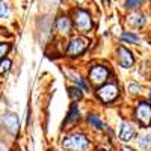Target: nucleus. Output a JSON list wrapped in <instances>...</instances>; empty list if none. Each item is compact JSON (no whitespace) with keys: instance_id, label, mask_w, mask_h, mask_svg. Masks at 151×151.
I'll return each mask as SVG.
<instances>
[{"instance_id":"nucleus-1","label":"nucleus","mask_w":151,"mask_h":151,"mask_svg":"<svg viewBox=\"0 0 151 151\" xmlns=\"http://www.w3.org/2000/svg\"><path fill=\"white\" fill-rule=\"evenodd\" d=\"M62 147L67 151H89L91 142L83 133H70L64 137Z\"/></svg>"},{"instance_id":"nucleus-2","label":"nucleus","mask_w":151,"mask_h":151,"mask_svg":"<svg viewBox=\"0 0 151 151\" xmlns=\"http://www.w3.org/2000/svg\"><path fill=\"white\" fill-rule=\"evenodd\" d=\"M73 23H74V27L77 29L82 33H88L91 32L92 29V20L91 15L88 14L86 11L83 9H76L73 12Z\"/></svg>"},{"instance_id":"nucleus-3","label":"nucleus","mask_w":151,"mask_h":151,"mask_svg":"<svg viewBox=\"0 0 151 151\" xmlns=\"http://www.w3.org/2000/svg\"><path fill=\"white\" fill-rule=\"evenodd\" d=\"M119 95V88L116 83H104L98 88L97 97L101 103H112Z\"/></svg>"},{"instance_id":"nucleus-4","label":"nucleus","mask_w":151,"mask_h":151,"mask_svg":"<svg viewBox=\"0 0 151 151\" xmlns=\"http://www.w3.org/2000/svg\"><path fill=\"white\" fill-rule=\"evenodd\" d=\"M134 118L142 127H150L151 125V104H148L147 101L137 103V106L134 107Z\"/></svg>"},{"instance_id":"nucleus-5","label":"nucleus","mask_w":151,"mask_h":151,"mask_svg":"<svg viewBox=\"0 0 151 151\" xmlns=\"http://www.w3.org/2000/svg\"><path fill=\"white\" fill-rule=\"evenodd\" d=\"M109 74H110V71L104 65H95L89 70V80H91L92 85L101 86L109 79Z\"/></svg>"},{"instance_id":"nucleus-6","label":"nucleus","mask_w":151,"mask_h":151,"mask_svg":"<svg viewBox=\"0 0 151 151\" xmlns=\"http://www.w3.org/2000/svg\"><path fill=\"white\" fill-rule=\"evenodd\" d=\"M86 48H88V40H85V38H82V36H76L68 44L67 55L71 56V58L73 56H80Z\"/></svg>"},{"instance_id":"nucleus-7","label":"nucleus","mask_w":151,"mask_h":151,"mask_svg":"<svg viewBox=\"0 0 151 151\" xmlns=\"http://www.w3.org/2000/svg\"><path fill=\"white\" fill-rule=\"evenodd\" d=\"M116 52H118V62L122 68H130L134 64V58L130 50H127L125 47H118Z\"/></svg>"},{"instance_id":"nucleus-8","label":"nucleus","mask_w":151,"mask_h":151,"mask_svg":"<svg viewBox=\"0 0 151 151\" xmlns=\"http://www.w3.org/2000/svg\"><path fill=\"white\" fill-rule=\"evenodd\" d=\"M136 136V127L129 122V121H124L121 122V129H119V139L124 141V142H129L132 141L133 137Z\"/></svg>"},{"instance_id":"nucleus-9","label":"nucleus","mask_w":151,"mask_h":151,"mask_svg":"<svg viewBox=\"0 0 151 151\" xmlns=\"http://www.w3.org/2000/svg\"><path fill=\"white\" fill-rule=\"evenodd\" d=\"M2 122L6 125V129H8L11 133H17V132H18L20 122H18L17 115H14V113H6V115L2 118Z\"/></svg>"},{"instance_id":"nucleus-10","label":"nucleus","mask_w":151,"mask_h":151,"mask_svg":"<svg viewBox=\"0 0 151 151\" xmlns=\"http://www.w3.org/2000/svg\"><path fill=\"white\" fill-rule=\"evenodd\" d=\"M56 27H58V30L62 35H70L73 24H71V21H70L68 17H59L58 21H56Z\"/></svg>"},{"instance_id":"nucleus-11","label":"nucleus","mask_w":151,"mask_h":151,"mask_svg":"<svg viewBox=\"0 0 151 151\" xmlns=\"http://www.w3.org/2000/svg\"><path fill=\"white\" fill-rule=\"evenodd\" d=\"M144 23H145V18L139 12H134V14H132L129 17V24L133 27H141V26H144Z\"/></svg>"},{"instance_id":"nucleus-12","label":"nucleus","mask_w":151,"mask_h":151,"mask_svg":"<svg viewBox=\"0 0 151 151\" xmlns=\"http://www.w3.org/2000/svg\"><path fill=\"white\" fill-rule=\"evenodd\" d=\"M79 118H80V112H79V107L77 106H71V110H70V113H68V118H67V122L65 124H74L76 121H79Z\"/></svg>"},{"instance_id":"nucleus-13","label":"nucleus","mask_w":151,"mask_h":151,"mask_svg":"<svg viewBox=\"0 0 151 151\" xmlns=\"http://www.w3.org/2000/svg\"><path fill=\"white\" fill-rule=\"evenodd\" d=\"M88 122H89L92 127H95V129H98V130H104L106 129V125H104V122L100 119L97 115H94V113H91L89 116H88Z\"/></svg>"},{"instance_id":"nucleus-14","label":"nucleus","mask_w":151,"mask_h":151,"mask_svg":"<svg viewBox=\"0 0 151 151\" xmlns=\"http://www.w3.org/2000/svg\"><path fill=\"white\" fill-rule=\"evenodd\" d=\"M68 94H70V98L73 100V101H79V100H82V97H83L82 89H80L79 86H73V88H70Z\"/></svg>"},{"instance_id":"nucleus-15","label":"nucleus","mask_w":151,"mask_h":151,"mask_svg":"<svg viewBox=\"0 0 151 151\" xmlns=\"http://www.w3.org/2000/svg\"><path fill=\"white\" fill-rule=\"evenodd\" d=\"M137 142H139V147H141V148L148 150V148L151 147V134H144V136H141Z\"/></svg>"},{"instance_id":"nucleus-16","label":"nucleus","mask_w":151,"mask_h":151,"mask_svg":"<svg viewBox=\"0 0 151 151\" xmlns=\"http://www.w3.org/2000/svg\"><path fill=\"white\" fill-rule=\"evenodd\" d=\"M121 40H122V41H127V42H132V44H136L137 41H139V38H137V35H134V33L124 32V33L121 35Z\"/></svg>"},{"instance_id":"nucleus-17","label":"nucleus","mask_w":151,"mask_h":151,"mask_svg":"<svg viewBox=\"0 0 151 151\" xmlns=\"http://www.w3.org/2000/svg\"><path fill=\"white\" fill-rule=\"evenodd\" d=\"M9 68H11V60L9 59H2V62H0V74H5Z\"/></svg>"},{"instance_id":"nucleus-18","label":"nucleus","mask_w":151,"mask_h":151,"mask_svg":"<svg viewBox=\"0 0 151 151\" xmlns=\"http://www.w3.org/2000/svg\"><path fill=\"white\" fill-rule=\"evenodd\" d=\"M142 3H144V0H127V2H125V6H127L129 9H133V8H137Z\"/></svg>"},{"instance_id":"nucleus-19","label":"nucleus","mask_w":151,"mask_h":151,"mask_svg":"<svg viewBox=\"0 0 151 151\" xmlns=\"http://www.w3.org/2000/svg\"><path fill=\"white\" fill-rule=\"evenodd\" d=\"M8 12H9V9H8V5L3 2V0H0V18L6 17V15H8Z\"/></svg>"},{"instance_id":"nucleus-20","label":"nucleus","mask_w":151,"mask_h":151,"mask_svg":"<svg viewBox=\"0 0 151 151\" xmlns=\"http://www.w3.org/2000/svg\"><path fill=\"white\" fill-rule=\"evenodd\" d=\"M74 83H76V86H79L80 89H83V91H88V89H89V88H88V85L83 82L82 77H76V79H74Z\"/></svg>"},{"instance_id":"nucleus-21","label":"nucleus","mask_w":151,"mask_h":151,"mask_svg":"<svg viewBox=\"0 0 151 151\" xmlns=\"http://www.w3.org/2000/svg\"><path fill=\"white\" fill-rule=\"evenodd\" d=\"M8 50H9L8 42H0V59H3V56L8 53Z\"/></svg>"},{"instance_id":"nucleus-22","label":"nucleus","mask_w":151,"mask_h":151,"mask_svg":"<svg viewBox=\"0 0 151 151\" xmlns=\"http://www.w3.org/2000/svg\"><path fill=\"white\" fill-rule=\"evenodd\" d=\"M129 89H130L132 94H141L142 92V86L136 85V83H132V85H129Z\"/></svg>"},{"instance_id":"nucleus-23","label":"nucleus","mask_w":151,"mask_h":151,"mask_svg":"<svg viewBox=\"0 0 151 151\" xmlns=\"http://www.w3.org/2000/svg\"><path fill=\"white\" fill-rule=\"evenodd\" d=\"M121 151H134L133 148H130V147H122L121 148Z\"/></svg>"},{"instance_id":"nucleus-24","label":"nucleus","mask_w":151,"mask_h":151,"mask_svg":"<svg viewBox=\"0 0 151 151\" xmlns=\"http://www.w3.org/2000/svg\"><path fill=\"white\" fill-rule=\"evenodd\" d=\"M0 151H6V150H5V147H3V145H0Z\"/></svg>"},{"instance_id":"nucleus-25","label":"nucleus","mask_w":151,"mask_h":151,"mask_svg":"<svg viewBox=\"0 0 151 151\" xmlns=\"http://www.w3.org/2000/svg\"><path fill=\"white\" fill-rule=\"evenodd\" d=\"M76 2H83V0H76Z\"/></svg>"},{"instance_id":"nucleus-26","label":"nucleus","mask_w":151,"mask_h":151,"mask_svg":"<svg viewBox=\"0 0 151 151\" xmlns=\"http://www.w3.org/2000/svg\"><path fill=\"white\" fill-rule=\"evenodd\" d=\"M103 2H106V3H107V2H109V0H103Z\"/></svg>"},{"instance_id":"nucleus-27","label":"nucleus","mask_w":151,"mask_h":151,"mask_svg":"<svg viewBox=\"0 0 151 151\" xmlns=\"http://www.w3.org/2000/svg\"><path fill=\"white\" fill-rule=\"evenodd\" d=\"M150 98H151V91H150Z\"/></svg>"}]
</instances>
